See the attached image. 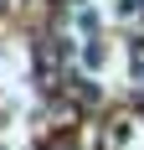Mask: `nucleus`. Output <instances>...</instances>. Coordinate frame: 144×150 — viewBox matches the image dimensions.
<instances>
[{"label":"nucleus","mask_w":144,"mask_h":150,"mask_svg":"<svg viewBox=\"0 0 144 150\" xmlns=\"http://www.w3.org/2000/svg\"><path fill=\"white\" fill-rule=\"evenodd\" d=\"M139 104H144V98H139Z\"/></svg>","instance_id":"nucleus-1"}]
</instances>
